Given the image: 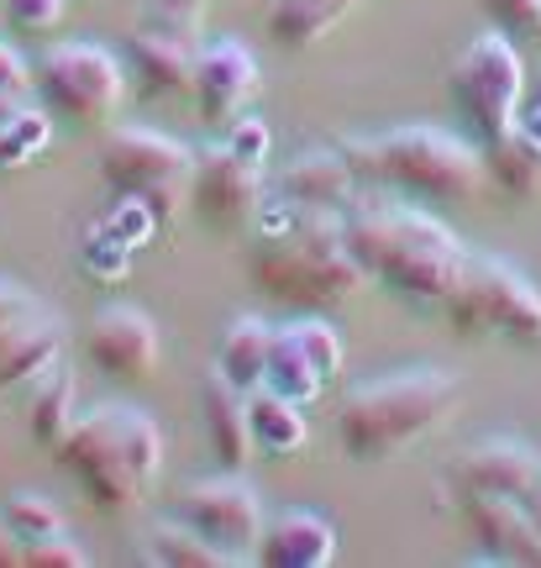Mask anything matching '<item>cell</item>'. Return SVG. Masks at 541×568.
<instances>
[{
  "label": "cell",
  "instance_id": "40",
  "mask_svg": "<svg viewBox=\"0 0 541 568\" xmlns=\"http://www.w3.org/2000/svg\"><path fill=\"white\" fill-rule=\"evenodd\" d=\"M21 542H17V531L6 527V516H0V568H21Z\"/></svg>",
  "mask_w": 541,
  "mask_h": 568
},
{
  "label": "cell",
  "instance_id": "43",
  "mask_svg": "<svg viewBox=\"0 0 541 568\" xmlns=\"http://www.w3.org/2000/svg\"><path fill=\"white\" fill-rule=\"evenodd\" d=\"M531 111H537V116H541V84H537V101H531Z\"/></svg>",
  "mask_w": 541,
  "mask_h": 568
},
{
  "label": "cell",
  "instance_id": "28",
  "mask_svg": "<svg viewBox=\"0 0 541 568\" xmlns=\"http://www.w3.org/2000/svg\"><path fill=\"white\" fill-rule=\"evenodd\" d=\"M132 258H137V247L126 243V237H116V232H111V222L84 226V237H80V268L95 284L126 280V274H132Z\"/></svg>",
  "mask_w": 541,
  "mask_h": 568
},
{
  "label": "cell",
  "instance_id": "9",
  "mask_svg": "<svg viewBox=\"0 0 541 568\" xmlns=\"http://www.w3.org/2000/svg\"><path fill=\"white\" fill-rule=\"evenodd\" d=\"M38 84L48 105L74 122H101L126 95V63L95 42H59L38 63Z\"/></svg>",
  "mask_w": 541,
  "mask_h": 568
},
{
  "label": "cell",
  "instance_id": "5",
  "mask_svg": "<svg viewBox=\"0 0 541 568\" xmlns=\"http://www.w3.org/2000/svg\"><path fill=\"white\" fill-rule=\"evenodd\" d=\"M337 148L363 190H389L416 201H473L489 184L483 148L447 126H389L368 138H341Z\"/></svg>",
  "mask_w": 541,
  "mask_h": 568
},
{
  "label": "cell",
  "instance_id": "4",
  "mask_svg": "<svg viewBox=\"0 0 541 568\" xmlns=\"http://www.w3.org/2000/svg\"><path fill=\"white\" fill-rule=\"evenodd\" d=\"M63 474L80 495L105 516H126L147 500V489L163 474V432L142 406L111 400L74 422L59 447Z\"/></svg>",
  "mask_w": 541,
  "mask_h": 568
},
{
  "label": "cell",
  "instance_id": "11",
  "mask_svg": "<svg viewBox=\"0 0 541 568\" xmlns=\"http://www.w3.org/2000/svg\"><path fill=\"white\" fill-rule=\"evenodd\" d=\"M263 163L242 159L237 148H201L195 169H190V211L201 216L211 232H242L247 222H258L263 195Z\"/></svg>",
  "mask_w": 541,
  "mask_h": 568
},
{
  "label": "cell",
  "instance_id": "22",
  "mask_svg": "<svg viewBox=\"0 0 541 568\" xmlns=\"http://www.w3.org/2000/svg\"><path fill=\"white\" fill-rule=\"evenodd\" d=\"M483 169L489 184L510 195V201H537L541 195V138H531L521 122L510 126L504 138L483 142Z\"/></svg>",
  "mask_w": 541,
  "mask_h": 568
},
{
  "label": "cell",
  "instance_id": "13",
  "mask_svg": "<svg viewBox=\"0 0 541 568\" xmlns=\"http://www.w3.org/2000/svg\"><path fill=\"white\" fill-rule=\"evenodd\" d=\"M195 59H201V32L153 11L126 38V74L137 80L142 95H184L195 80Z\"/></svg>",
  "mask_w": 541,
  "mask_h": 568
},
{
  "label": "cell",
  "instance_id": "3",
  "mask_svg": "<svg viewBox=\"0 0 541 568\" xmlns=\"http://www.w3.org/2000/svg\"><path fill=\"white\" fill-rule=\"evenodd\" d=\"M247 280L268 301L305 311V316H321V311H337V305L353 301L368 284V274L347 247L341 211H300L289 226L253 237Z\"/></svg>",
  "mask_w": 541,
  "mask_h": 568
},
{
  "label": "cell",
  "instance_id": "1",
  "mask_svg": "<svg viewBox=\"0 0 541 568\" xmlns=\"http://www.w3.org/2000/svg\"><path fill=\"white\" fill-rule=\"evenodd\" d=\"M341 226L368 284H384L410 305H441L468 268V247L452 226L437 222L431 211L384 201V190H363L341 211Z\"/></svg>",
  "mask_w": 541,
  "mask_h": 568
},
{
  "label": "cell",
  "instance_id": "15",
  "mask_svg": "<svg viewBox=\"0 0 541 568\" xmlns=\"http://www.w3.org/2000/svg\"><path fill=\"white\" fill-rule=\"evenodd\" d=\"M84 353L111 379H153L163 358L159 322L142 305H105L101 316H95V326H90Z\"/></svg>",
  "mask_w": 541,
  "mask_h": 568
},
{
  "label": "cell",
  "instance_id": "10",
  "mask_svg": "<svg viewBox=\"0 0 541 568\" xmlns=\"http://www.w3.org/2000/svg\"><path fill=\"white\" fill-rule=\"evenodd\" d=\"M180 521L201 531L205 542L232 552V564H253L263 542V500L237 468H221L180 489Z\"/></svg>",
  "mask_w": 541,
  "mask_h": 568
},
{
  "label": "cell",
  "instance_id": "23",
  "mask_svg": "<svg viewBox=\"0 0 541 568\" xmlns=\"http://www.w3.org/2000/svg\"><path fill=\"white\" fill-rule=\"evenodd\" d=\"M363 0H268V38L300 53V48H316V42L358 11Z\"/></svg>",
  "mask_w": 541,
  "mask_h": 568
},
{
  "label": "cell",
  "instance_id": "41",
  "mask_svg": "<svg viewBox=\"0 0 541 568\" xmlns=\"http://www.w3.org/2000/svg\"><path fill=\"white\" fill-rule=\"evenodd\" d=\"M17 111H21V105H17V95H0V126L11 122V116H17Z\"/></svg>",
  "mask_w": 541,
  "mask_h": 568
},
{
  "label": "cell",
  "instance_id": "16",
  "mask_svg": "<svg viewBox=\"0 0 541 568\" xmlns=\"http://www.w3.org/2000/svg\"><path fill=\"white\" fill-rule=\"evenodd\" d=\"M258 84H263V69L253 59V48H242L237 38H221L201 48L190 95H195L201 122H226V116H237L242 105L258 95Z\"/></svg>",
  "mask_w": 541,
  "mask_h": 568
},
{
  "label": "cell",
  "instance_id": "17",
  "mask_svg": "<svg viewBox=\"0 0 541 568\" xmlns=\"http://www.w3.org/2000/svg\"><path fill=\"white\" fill-rule=\"evenodd\" d=\"M279 195H289L300 211H347L363 195V184L353 174V163L341 159L337 142H321V148H300L284 163Z\"/></svg>",
  "mask_w": 541,
  "mask_h": 568
},
{
  "label": "cell",
  "instance_id": "18",
  "mask_svg": "<svg viewBox=\"0 0 541 568\" xmlns=\"http://www.w3.org/2000/svg\"><path fill=\"white\" fill-rule=\"evenodd\" d=\"M59 353H63V322L48 305L11 326H0V395L38 385L48 368H59Z\"/></svg>",
  "mask_w": 541,
  "mask_h": 568
},
{
  "label": "cell",
  "instance_id": "36",
  "mask_svg": "<svg viewBox=\"0 0 541 568\" xmlns=\"http://www.w3.org/2000/svg\"><path fill=\"white\" fill-rule=\"evenodd\" d=\"M6 21L17 32H53L63 21V0H6Z\"/></svg>",
  "mask_w": 541,
  "mask_h": 568
},
{
  "label": "cell",
  "instance_id": "31",
  "mask_svg": "<svg viewBox=\"0 0 541 568\" xmlns=\"http://www.w3.org/2000/svg\"><path fill=\"white\" fill-rule=\"evenodd\" d=\"M295 326V337H300V347L310 353V364L321 368V379L331 385L341 374V337H337V326H326L321 316H300V322H289Z\"/></svg>",
  "mask_w": 541,
  "mask_h": 568
},
{
  "label": "cell",
  "instance_id": "21",
  "mask_svg": "<svg viewBox=\"0 0 541 568\" xmlns=\"http://www.w3.org/2000/svg\"><path fill=\"white\" fill-rule=\"evenodd\" d=\"M247 422H253V447L263 458H295L310 443V422H305V406L289 400L279 389H247Z\"/></svg>",
  "mask_w": 541,
  "mask_h": 568
},
{
  "label": "cell",
  "instance_id": "42",
  "mask_svg": "<svg viewBox=\"0 0 541 568\" xmlns=\"http://www.w3.org/2000/svg\"><path fill=\"white\" fill-rule=\"evenodd\" d=\"M525 510H531V521H537V527H541V485L531 489V495H525Z\"/></svg>",
  "mask_w": 541,
  "mask_h": 568
},
{
  "label": "cell",
  "instance_id": "25",
  "mask_svg": "<svg viewBox=\"0 0 541 568\" xmlns=\"http://www.w3.org/2000/svg\"><path fill=\"white\" fill-rule=\"evenodd\" d=\"M268 353H274V326L263 322V316H237V322L221 332L216 368L242 389V395H247V389L263 385V374H268Z\"/></svg>",
  "mask_w": 541,
  "mask_h": 568
},
{
  "label": "cell",
  "instance_id": "8",
  "mask_svg": "<svg viewBox=\"0 0 541 568\" xmlns=\"http://www.w3.org/2000/svg\"><path fill=\"white\" fill-rule=\"evenodd\" d=\"M190 169H195V148H184L180 138H163L153 126H121L101 153L105 190L147 201L159 211V222H174L180 201H190Z\"/></svg>",
  "mask_w": 541,
  "mask_h": 568
},
{
  "label": "cell",
  "instance_id": "29",
  "mask_svg": "<svg viewBox=\"0 0 541 568\" xmlns=\"http://www.w3.org/2000/svg\"><path fill=\"white\" fill-rule=\"evenodd\" d=\"M6 516V527L17 531L21 548H38V542H48V537H59L63 531V516L59 506L48 500V495H38V489H21V495H11V506L0 510ZM27 558V552H21Z\"/></svg>",
  "mask_w": 541,
  "mask_h": 568
},
{
  "label": "cell",
  "instance_id": "30",
  "mask_svg": "<svg viewBox=\"0 0 541 568\" xmlns=\"http://www.w3.org/2000/svg\"><path fill=\"white\" fill-rule=\"evenodd\" d=\"M48 138H53V122L42 111H17L11 122L0 126V174L6 169H27L48 148Z\"/></svg>",
  "mask_w": 541,
  "mask_h": 568
},
{
  "label": "cell",
  "instance_id": "6",
  "mask_svg": "<svg viewBox=\"0 0 541 568\" xmlns=\"http://www.w3.org/2000/svg\"><path fill=\"white\" fill-rule=\"evenodd\" d=\"M441 311L468 343L500 337L516 347H541V290L525 268L504 264V258L468 253V268L452 284V295L441 301Z\"/></svg>",
  "mask_w": 541,
  "mask_h": 568
},
{
  "label": "cell",
  "instance_id": "26",
  "mask_svg": "<svg viewBox=\"0 0 541 568\" xmlns=\"http://www.w3.org/2000/svg\"><path fill=\"white\" fill-rule=\"evenodd\" d=\"M137 558L153 568H226L232 564V552L205 542L190 521H153V527L142 531Z\"/></svg>",
  "mask_w": 541,
  "mask_h": 568
},
{
  "label": "cell",
  "instance_id": "19",
  "mask_svg": "<svg viewBox=\"0 0 541 568\" xmlns=\"http://www.w3.org/2000/svg\"><path fill=\"white\" fill-rule=\"evenodd\" d=\"M201 432L205 447L216 453L221 468H247V458L258 453L253 447V422H247V395H242L221 368H211L201 379Z\"/></svg>",
  "mask_w": 541,
  "mask_h": 568
},
{
  "label": "cell",
  "instance_id": "2",
  "mask_svg": "<svg viewBox=\"0 0 541 568\" xmlns=\"http://www.w3.org/2000/svg\"><path fill=\"white\" fill-rule=\"evenodd\" d=\"M462 374L441 364H410L379 379H363L337 406V447L347 464H389L421 447L431 432L458 416Z\"/></svg>",
  "mask_w": 541,
  "mask_h": 568
},
{
  "label": "cell",
  "instance_id": "20",
  "mask_svg": "<svg viewBox=\"0 0 541 568\" xmlns=\"http://www.w3.org/2000/svg\"><path fill=\"white\" fill-rule=\"evenodd\" d=\"M331 558H337V527L326 521L321 510L289 506V510H279V516L263 527L258 564H274V568H326Z\"/></svg>",
  "mask_w": 541,
  "mask_h": 568
},
{
  "label": "cell",
  "instance_id": "35",
  "mask_svg": "<svg viewBox=\"0 0 541 568\" xmlns=\"http://www.w3.org/2000/svg\"><path fill=\"white\" fill-rule=\"evenodd\" d=\"M226 148H237L242 159H253V163H268L274 132H268L263 116H232V126H226Z\"/></svg>",
  "mask_w": 541,
  "mask_h": 568
},
{
  "label": "cell",
  "instance_id": "14",
  "mask_svg": "<svg viewBox=\"0 0 541 568\" xmlns=\"http://www.w3.org/2000/svg\"><path fill=\"white\" fill-rule=\"evenodd\" d=\"M458 510L483 564L541 568V527L531 521L525 500H516V495H468V500H458Z\"/></svg>",
  "mask_w": 541,
  "mask_h": 568
},
{
  "label": "cell",
  "instance_id": "7",
  "mask_svg": "<svg viewBox=\"0 0 541 568\" xmlns=\"http://www.w3.org/2000/svg\"><path fill=\"white\" fill-rule=\"evenodd\" d=\"M447 95L458 105L468 138L494 142L510 126L521 122V101H525V59L510 32H483L462 48L452 69H447Z\"/></svg>",
  "mask_w": 541,
  "mask_h": 568
},
{
  "label": "cell",
  "instance_id": "24",
  "mask_svg": "<svg viewBox=\"0 0 541 568\" xmlns=\"http://www.w3.org/2000/svg\"><path fill=\"white\" fill-rule=\"evenodd\" d=\"M80 422V379L69 374V368H48L32 389V406H27V432H32V443L38 447H53L59 453L63 437L74 432Z\"/></svg>",
  "mask_w": 541,
  "mask_h": 568
},
{
  "label": "cell",
  "instance_id": "39",
  "mask_svg": "<svg viewBox=\"0 0 541 568\" xmlns=\"http://www.w3.org/2000/svg\"><path fill=\"white\" fill-rule=\"evenodd\" d=\"M32 311H42L38 295H27L21 284H6V280H0V326L21 322V316H32Z\"/></svg>",
  "mask_w": 541,
  "mask_h": 568
},
{
  "label": "cell",
  "instance_id": "27",
  "mask_svg": "<svg viewBox=\"0 0 541 568\" xmlns=\"http://www.w3.org/2000/svg\"><path fill=\"white\" fill-rule=\"evenodd\" d=\"M263 385L279 389V395H289V400H300V406H310V400L326 389L321 368L310 364V353L300 347L295 326H274V353H268V374H263Z\"/></svg>",
  "mask_w": 541,
  "mask_h": 568
},
{
  "label": "cell",
  "instance_id": "44",
  "mask_svg": "<svg viewBox=\"0 0 541 568\" xmlns=\"http://www.w3.org/2000/svg\"><path fill=\"white\" fill-rule=\"evenodd\" d=\"M537 42H541V38H537Z\"/></svg>",
  "mask_w": 541,
  "mask_h": 568
},
{
  "label": "cell",
  "instance_id": "37",
  "mask_svg": "<svg viewBox=\"0 0 541 568\" xmlns=\"http://www.w3.org/2000/svg\"><path fill=\"white\" fill-rule=\"evenodd\" d=\"M38 84V74H32V63L21 59L11 42H0V95H27Z\"/></svg>",
  "mask_w": 541,
  "mask_h": 568
},
{
  "label": "cell",
  "instance_id": "33",
  "mask_svg": "<svg viewBox=\"0 0 541 568\" xmlns=\"http://www.w3.org/2000/svg\"><path fill=\"white\" fill-rule=\"evenodd\" d=\"M489 21L510 32V38H541V0H483Z\"/></svg>",
  "mask_w": 541,
  "mask_h": 568
},
{
  "label": "cell",
  "instance_id": "34",
  "mask_svg": "<svg viewBox=\"0 0 541 568\" xmlns=\"http://www.w3.org/2000/svg\"><path fill=\"white\" fill-rule=\"evenodd\" d=\"M21 568H90V552H84L69 531H59V537H48L38 548H27Z\"/></svg>",
  "mask_w": 541,
  "mask_h": 568
},
{
  "label": "cell",
  "instance_id": "38",
  "mask_svg": "<svg viewBox=\"0 0 541 568\" xmlns=\"http://www.w3.org/2000/svg\"><path fill=\"white\" fill-rule=\"evenodd\" d=\"M147 11H153V17H169V21H184V27H195V32H201L211 0H147Z\"/></svg>",
  "mask_w": 541,
  "mask_h": 568
},
{
  "label": "cell",
  "instance_id": "32",
  "mask_svg": "<svg viewBox=\"0 0 541 568\" xmlns=\"http://www.w3.org/2000/svg\"><path fill=\"white\" fill-rule=\"evenodd\" d=\"M105 222H111V232L116 237H126L132 247H147L153 237H159V211L147 201H137V195H116V205L105 211Z\"/></svg>",
  "mask_w": 541,
  "mask_h": 568
},
{
  "label": "cell",
  "instance_id": "12",
  "mask_svg": "<svg viewBox=\"0 0 541 568\" xmlns=\"http://www.w3.org/2000/svg\"><path fill=\"white\" fill-rule=\"evenodd\" d=\"M537 485L541 453L521 437H483V443L462 447L447 464V479H441V489L458 495V500H468V495H516V500H525Z\"/></svg>",
  "mask_w": 541,
  "mask_h": 568
}]
</instances>
